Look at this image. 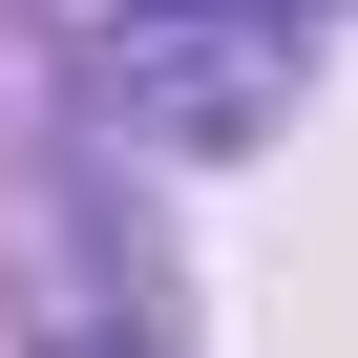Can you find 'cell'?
I'll list each match as a JSON object with an SVG mask.
<instances>
[{
  "label": "cell",
  "instance_id": "3",
  "mask_svg": "<svg viewBox=\"0 0 358 358\" xmlns=\"http://www.w3.org/2000/svg\"><path fill=\"white\" fill-rule=\"evenodd\" d=\"M232 22H295V0H232Z\"/></svg>",
  "mask_w": 358,
  "mask_h": 358
},
{
  "label": "cell",
  "instance_id": "2",
  "mask_svg": "<svg viewBox=\"0 0 358 358\" xmlns=\"http://www.w3.org/2000/svg\"><path fill=\"white\" fill-rule=\"evenodd\" d=\"M22 337H43V358H169V337H148V274H127L64 190H22Z\"/></svg>",
  "mask_w": 358,
  "mask_h": 358
},
{
  "label": "cell",
  "instance_id": "1",
  "mask_svg": "<svg viewBox=\"0 0 358 358\" xmlns=\"http://www.w3.org/2000/svg\"><path fill=\"white\" fill-rule=\"evenodd\" d=\"M190 43H127V127H169V148H253L274 127V22H232V0H169Z\"/></svg>",
  "mask_w": 358,
  "mask_h": 358
}]
</instances>
